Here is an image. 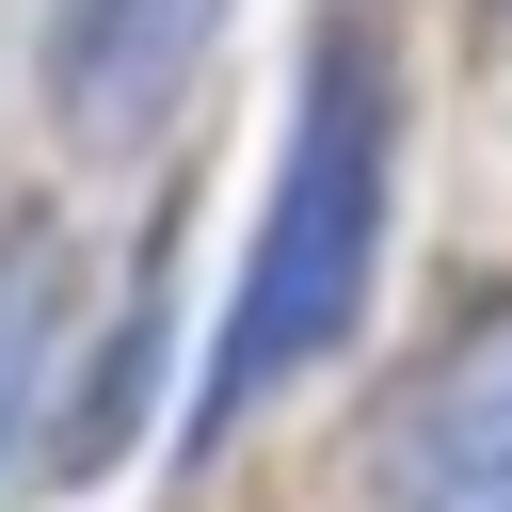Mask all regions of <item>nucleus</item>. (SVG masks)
I'll return each mask as SVG.
<instances>
[{"label":"nucleus","instance_id":"obj_1","mask_svg":"<svg viewBox=\"0 0 512 512\" xmlns=\"http://www.w3.org/2000/svg\"><path fill=\"white\" fill-rule=\"evenodd\" d=\"M384 192H400V96L352 32L304 48V112H288V160H272V208H256V256H240V304L208 336V416L272 400L288 368H320L368 304V256H384Z\"/></svg>","mask_w":512,"mask_h":512},{"label":"nucleus","instance_id":"obj_2","mask_svg":"<svg viewBox=\"0 0 512 512\" xmlns=\"http://www.w3.org/2000/svg\"><path fill=\"white\" fill-rule=\"evenodd\" d=\"M224 48V0H64L48 16V112L80 144H128L176 112V80Z\"/></svg>","mask_w":512,"mask_h":512},{"label":"nucleus","instance_id":"obj_3","mask_svg":"<svg viewBox=\"0 0 512 512\" xmlns=\"http://www.w3.org/2000/svg\"><path fill=\"white\" fill-rule=\"evenodd\" d=\"M384 512H512V320L416 384V416L384 448Z\"/></svg>","mask_w":512,"mask_h":512},{"label":"nucleus","instance_id":"obj_4","mask_svg":"<svg viewBox=\"0 0 512 512\" xmlns=\"http://www.w3.org/2000/svg\"><path fill=\"white\" fill-rule=\"evenodd\" d=\"M32 384H48V256L16 240V256H0V448H16Z\"/></svg>","mask_w":512,"mask_h":512}]
</instances>
